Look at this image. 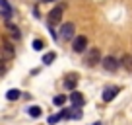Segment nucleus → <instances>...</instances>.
I'll return each instance as SVG.
<instances>
[{
    "label": "nucleus",
    "mask_w": 132,
    "mask_h": 125,
    "mask_svg": "<svg viewBox=\"0 0 132 125\" xmlns=\"http://www.w3.org/2000/svg\"><path fill=\"white\" fill-rule=\"evenodd\" d=\"M74 35H76V25L72 22H66V24L60 25V39L62 41H70V39H74Z\"/></svg>",
    "instance_id": "1"
},
{
    "label": "nucleus",
    "mask_w": 132,
    "mask_h": 125,
    "mask_svg": "<svg viewBox=\"0 0 132 125\" xmlns=\"http://www.w3.org/2000/svg\"><path fill=\"white\" fill-rule=\"evenodd\" d=\"M87 47V37L86 35H76L74 41H72V49H74V53H84Z\"/></svg>",
    "instance_id": "2"
},
{
    "label": "nucleus",
    "mask_w": 132,
    "mask_h": 125,
    "mask_svg": "<svg viewBox=\"0 0 132 125\" xmlns=\"http://www.w3.org/2000/svg\"><path fill=\"white\" fill-rule=\"evenodd\" d=\"M99 61H101V53H99L97 47H93V49L86 55V65L87 67H95V65H99Z\"/></svg>",
    "instance_id": "3"
},
{
    "label": "nucleus",
    "mask_w": 132,
    "mask_h": 125,
    "mask_svg": "<svg viewBox=\"0 0 132 125\" xmlns=\"http://www.w3.org/2000/svg\"><path fill=\"white\" fill-rule=\"evenodd\" d=\"M14 55H16L14 45H12L10 41H6V39H2V59L10 61V59H14Z\"/></svg>",
    "instance_id": "4"
},
{
    "label": "nucleus",
    "mask_w": 132,
    "mask_h": 125,
    "mask_svg": "<svg viewBox=\"0 0 132 125\" xmlns=\"http://www.w3.org/2000/svg\"><path fill=\"white\" fill-rule=\"evenodd\" d=\"M60 18H62V8H60V6H56V8H53L49 12V25L60 24Z\"/></svg>",
    "instance_id": "5"
},
{
    "label": "nucleus",
    "mask_w": 132,
    "mask_h": 125,
    "mask_svg": "<svg viewBox=\"0 0 132 125\" xmlns=\"http://www.w3.org/2000/svg\"><path fill=\"white\" fill-rule=\"evenodd\" d=\"M119 61H117L115 57H107V59H103V68L105 71H109V72H117L119 71Z\"/></svg>",
    "instance_id": "6"
},
{
    "label": "nucleus",
    "mask_w": 132,
    "mask_h": 125,
    "mask_svg": "<svg viewBox=\"0 0 132 125\" xmlns=\"http://www.w3.org/2000/svg\"><path fill=\"white\" fill-rule=\"evenodd\" d=\"M120 92V88L119 86H109V88H105L103 90V100L105 102H111V100H115V96Z\"/></svg>",
    "instance_id": "7"
},
{
    "label": "nucleus",
    "mask_w": 132,
    "mask_h": 125,
    "mask_svg": "<svg viewBox=\"0 0 132 125\" xmlns=\"http://www.w3.org/2000/svg\"><path fill=\"white\" fill-rule=\"evenodd\" d=\"M70 102L74 104V108H80V106H84V102H86V100H84V96L80 94V92L74 90V92L70 94Z\"/></svg>",
    "instance_id": "8"
},
{
    "label": "nucleus",
    "mask_w": 132,
    "mask_h": 125,
    "mask_svg": "<svg viewBox=\"0 0 132 125\" xmlns=\"http://www.w3.org/2000/svg\"><path fill=\"white\" fill-rule=\"evenodd\" d=\"M76 84H78V76L76 74L66 76V80H64V88L66 90H76Z\"/></svg>",
    "instance_id": "9"
},
{
    "label": "nucleus",
    "mask_w": 132,
    "mask_h": 125,
    "mask_svg": "<svg viewBox=\"0 0 132 125\" xmlns=\"http://www.w3.org/2000/svg\"><path fill=\"white\" fill-rule=\"evenodd\" d=\"M0 10H2V16L8 20V18H12V6L6 2V0H0Z\"/></svg>",
    "instance_id": "10"
},
{
    "label": "nucleus",
    "mask_w": 132,
    "mask_h": 125,
    "mask_svg": "<svg viewBox=\"0 0 132 125\" xmlns=\"http://www.w3.org/2000/svg\"><path fill=\"white\" fill-rule=\"evenodd\" d=\"M27 113H29V115H31V117H41V108H39V106H29V108H27Z\"/></svg>",
    "instance_id": "11"
},
{
    "label": "nucleus",
    "mask_w": 132,
    "mask_h": 125,
    "mask_svg": "<svg viewBox=\"0 0 132 125\" xmlns=\"http://www.w3.org/2000/svg\"><path fill=\"white\" fill-rule=\"evenodd\" d=\"M8 33L12 35L14 39H20V37H21V33H20V29H18L16 25H12V24H8Z\"/></svg>",
    "instance_id": "12"
},
{
    "label": "nucleus",
    "mask_w": 132,
    "mask_h": 125,
    "mask_svg": "<svg viewBox=\"0 0 132 125\" xmlns=\"http://www.w3.org/2000/svg\"><path fill=\"white\" fill-rule=\"evenodd\" d=\"M122 67L132 72V57H130V55H124V57H122Z\"/></svg>",
    "instance_id": "13"
},
{
    "label": "nucleus",
    "mask_w": 132,
    "mask_h": 125,
    "mask_svg": "<svg viewBox=\"0 0 132 125\" xmlns=\"http://www.w3.org/2000/svg\"><path fill=\"white\" fill-rule=\"evenodd\" d=\"M20 94H21L20 90H16V88H12V90H8V94H6V98H8V100H18V98H20Z\"/></svg>",
    "instance_id": "14"
},
{
    "label": "nucleus",
    "mask_w": 132,
    "mask_h": 125,
    "mask_svg": "<svg viewBox=\"0 0 132 125\" xmlns=\"http://www.w3.org/2000/svg\"><path fill=\"white\" fill-rule=\"evenodd\" d=\"M54 59H56V53H53V51H51V53H45V57H43V63H45V65H51Z\"/></svg>",
    "instance_id": "15"
},
{
    "label": "nucleus",
    "mask_w": 132,
    "mask_h": 125,
    "mask_svg": "<svg viewBox=\"0 0 132 125\" xmlns=\"http://www.w3.org/2000/svg\"><path fill=\"white\" fill-rule=\"evenodd\" d=\"M53 104H54V106H64V104H66V96H62V94H60V96H54Z\"/></svg>",
    "instance_id": "16"
},
{
    "label": "nucleus",
    "mask_w": 132,
    "mask_h": 125,
    "mask_svg": "<svg viewBox=\"0 0 132 125\" xmlns=\"http://www.w3.org/2000/svg\"><path fill=\"white\" fill-rule=\"evenodd\" d=\"M70 117H72V119H82V112H80L78 108H72V112H70Z\"/></svg>",
    "instance_id": "17"
},
{
    "label": "nucleus",
    "mask_w": 132,
    "mask_h": 125,
    "mask_svg": "<svg viewBox=\"0 0 132 125\" xmlns=\"http://www.w3.org/2000/svg\"><path fill=\"white\" fill-rule=\"evenodd\" d=\"M43 47H45V45H43L41 39H35V41H33V49H35V51H41Z\"/></svg>",
    "instance_id": "18"
},
{
    "label": "nucleus",
    "mask_w": 132,
    "mask_h": 125,
    "mask_svg": "<svg viewBox=\"0 0 132 125\" xmlns=\"http://www.w3.org/2000/svg\"><path fill=\"white\" fill-rule=\"evenodd\" d=\"M6 72V59H0V76Z\"/></svg>",
    "instance_id": "19"
},
{
    "label": "nucleus",
    "mask_w": 132,
    "mask_h": 125,
    "mask_svg": "<svg viewBox=\"0 0 132 125\" xmlns=\"http://www.w3.org/2000/svg\"><path fill=\"white\" fill-rule=\"evenodd\" d=\"M60 119H62L60 113H58V115H51V117H49V123H56V121H60Z\"/></svg>",
    "instance_id": "20"
},
{
    "label": "nucleus",
    "mask_w": 132,
    "mask_h": 125,
    "mask_svg": "<svg viewBox=\"0 0 132 125\" xmlns=\"http://www.w3.org/2000/svg\"><path fill=\"white\" fill-rule=\"evenodd\" d=\"M41 2H51V0H41Z\"/></svg>",
    "instance_id": "21"
},
{
    "label": "nucleus",
    "mask_w": 132,
    "mask_h": 125,
    "mask_svg": "<svg viewBox=\"0 0 132 125\" xmlns=\"http://www.w3.org/2000/svg\"><path fill=\"white\" fill-rule=\"evenodd\" d=\"M91 125H101V123H91Z\"/></svg>",
    "instance_id": "22"
},
{
    "label": "nucleus",
    "mask_w": 132,
    "mask_h": 125,
    "mask_svg": "<svg viewBox=\"0 0 132 125\" xmlns=\"http://www.w3.org/2000/svg\"><path fill=\"white\" fill-rule=\"evenodd\" d=\"M51 2H54V0H51Z\"/></svg>",
    "instance_id": "23"
}]
</instances>
